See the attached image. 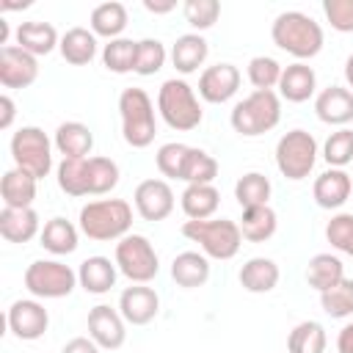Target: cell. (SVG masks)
Wrapping results in <instances>:
<instances>
[{"instance_id": "cell-1", "label": "cell", "mask_w": 353, "mask_h": 353, "mask_svg": "<svg viewBox=\"0 0 353 353\" xmlns=\"http://www.w3.org/2000/svg\"><path fill=\"white\" fill-rule=\"evenodd\" d=\"M270 39L279 50L290 52L292 58L298 61H306V58H314L320 50H323V28L320 22H314L309 14L303 11H281L276 19H273V28H270Z\"/></svg>"}, {"instance_id": "cell-2", "label": "cell", "mask_w": 353, "mask_h": 353, "mask_svg": "<svg viewBox=\"0 0 353 353\" xmlns=\"http://www.w3.org/2000/svg\"><path fill=\"white\" fill-rule=\"evenodd\" d=\"M80 232L88 240L105 243V240H121L130 234L132 226V207L124 199H99L88 201L80 210Z\"/></svg>"}, {"instance_id": "cell-3", "label": "cell", "mask_w": 353, "mask_h": 353, "mask_svg": "<svg viewBox=\"0 0 353 353\" xmlns=\"http://www.w3.org/2000/svg\"><path fill=\"white\" fill-rule=\"evenodd\" d=\"M157 113L176 132H190L204 119V110L199 105V97H196L193 85L179 80V77H171V80H165L160 85V91H157Z\"/></svg>"}, {"instance_id": "cell-4", "label": "cell", "mask_w": 353, "mask_h": 353, "mask_svg": "<svg viewBox=\"0 0 353 353\" xmlns=\"http://www.w3.org/2000/svg\"><path fill=\"white\" fill-rule=\"evenodd\" d=\"M119 116H121V135L132 149H146L157 135V119L152 97L143 88H124L119 94Z\"/></svg>"}, {"instance_id": "cell-5", "label": "cell", "mask_w": 353, "mask_h": 353, "mask_svg": "<svg viewBox=\"0 0 353 353\" xmlns=\"http://www.w3.org/2000/svg\"><path fill=\"white\" fill-rule=\"evenodd\" d=\"M281 119V99L276 91H254L232 108V130L243 138H256L270 132Z\"/></svg>"}, {"instance_id": "cell-6", "label": "cell", "mask_w": 353, "mask_h": 353, "mask_svg": "<svg viewBox=\"0 0 353 353\" xmlns=\"http://www.w3.org/2000/svg\"><path fill=\"white\" fill-rule=\"evenodd\" d=\"M182 234L193 243H199L201 254L210 259H232L240 245H243V234L237 221L229 218H207V221H185L182 223Z\"/></svg>"}, {"instance_id": "cell-7", "label": "cell", "mask_w": 353, "mask_h": 353, "mask_svg": "<svg viewBox=\"0 0 353 353\" xmlns=\"http://www.w3.org/2000/svg\"><path fill=\"white\" fill-rule=\"evenodd\" d=\"M317 163V141L306 130H290L276 143V168L281 176L298 182L312 174Z\"/></svg>"}, {"instance_id": "cell-8", "label": "cell", "mask_w": 353, "mask_h": 353, "mask_svg": "<svg viewBox=\"0 0 353 353\" xmlns=\"http://www.w3.org/2000/svg\"><path fill=\"white\" fill-rule=\"evenodd\" d=\"M11 157L17 168L33 174L36 179H44L52 171V143L39 127H19L11 135Z\"/></svg>"}, {"instance_id": "cell-9", "label": "cell", "mask_w": 353, "mask_h": 353, "mask_svg": "<svg viewBox=\"0 0 353 353\" xmlns=\"http://www.w3.org/2000/svg\"><path fill=\"white\" fill-rule=\"evenodd\" d=\"M116 268L132 284H149L160 273V259L143 234H127L116 243Z\"/></svg>"}, {"instance_id": "cell-10", "label": "cell", "mask_w": 353, "mask_h": 353, "mask_svg": "<svg viewBox=\"0 0 353 353\" xmlns=\"http://www.w3.org/2000/svg\"><path fill=\"white\" fill-rule=\"evenodd\" d=\"M25 287L33 298H66L77 287V273L58 259H36L25 270Z\"/></svg>"}, {"instance_id": "cell-11", "label": "cell", "mask_w": 353, "mask_h": 353, "mask_svg": "<svg viewBox=\"0 0 353 353\" xmlns=\"http://www.w3.org/2000/svg\"><path fill=\"white\" fill-rule=\"evenodd\" d=\"M6 323H8V331L22 339V342H33L39 336H44L47 325H50V314L47 309L33 301V298H22V301H14L8 306V314H6Z\"/></svg>"}, {"instance_id": "cell-12", "label": "cell", "mask_w": 353, "mask_h": 353, "mask_svg": "<svg viewBox=\"0 0 353 353\" xmlns=\"http://www.w3.org/2000/svg\"><path fill=\"white\" fill-rule=\"evenodd\" d=\"M88 336L102 347V350H116L124 345L127 339V320L121 317L119 309L108 306V303H99L88 312Z\"/></svg>"}, {"instance_id": "cell-13", "label": "cell", "mask_w": 353, "mask_h": 353, "mask_svg": "<svg viewBox=\"0 0 353 353\" xmlns=\"http://www.w3.org/2000/svg\"><path fill=\"white\" fill-rule=\"evenodd\" d=\"M39 77L36 55L19 50L17 44L0 47V83L3 88H28Z\"/></svg>"}, {"instance_id": "cell-14", "label": "cell", "mask_w": 353, "mask_h": 353, "mask_svg": "<svg viewBox=\"0 0 353 353\" xmlns=\"http://www.w3.org/2000/svg\"><path fill=\"white\" fill-rule=\"evenodd\" d=\"M135 210L143 221H165L174 212V190L165 179H143L135 188Z\"/></svg>"}, {"instance_id": "cell-15", "label": "cell", "mask_w": 353, "mask_h": 353, "mask_svg": "<svg viewBox=\"0 0 353 353\" xmlns=\"http://www.w3.org/2000/svg\"><path fill=\"white\" fill-rule=\"evenodd\" d=\"M240 88V69L234 63H215L207 66L199 77V97L210 105L229 102Z\"/></svg>"}, {"instance_id": "cell-16", "label": "cell", "mask_w": 353, "mask_h": 353, "mask_svg": "<svg viewBox=\"0 0 353 353\" xmlns=\"http://www.w3.org/2000/svg\"><path fill=\"white\" fill-rule=\"evenodd\" d=\"M119 312L130 325H146V323H152L157 317L160 298H157V292L152 287L135 284V287H127L119 295Z\"/></svg>"}, {"instance_id": "cell-17", "label": "cell", "mask_w": 353, "mask_h": 353, "mask_svg": "<svg viewBox=\"0 0 353 353\" xmlns=\"http://www.w3.org/2000/svg\"><path fill=\"white\" fill-rule=\"evenodd\" d=\"M314 113L323 124H350L353 121V91L345 85H328L314 99Z\"/></svg>"}, {"instance_id": "cell-18", "label": "cell", "mask_w": 353, "mask_h": 353, "mask_svg": "<svg viewBox=\"0 0 353 353\" xmlns=\"http://www.w3.org/2000/svg\"><path fill=\"white\" fill-rule=\"evenodd\" d=\"M350 193H353V179L342 168L323 171L312 188V196H314L317 207H323V210H339L350 199Z\"/></svg>"}, {"instance_id": "cell-19", "label": "cell", "mask_w": 353, "mask_h": 353, "mask_svg": "<svg viewBox=\"0 0 353 353\" xmlns=\"http://www.w3.org/2000/svg\"><path fill=\"white\" fill-rule=\"evenodd\" d=\"M0 234L8 243H30L36 234H41V221L33 207L14 210L3 207L0 210Z\"/></svg>"}, {"instance_id": "cell-20", "label": "cell", "mask_w": 353, "mask_h": 353, "mask_svg": "<svg viewBox=\"0 0 353 353\" xmlns=\"http://www.w3.org/2000/svg\"><path fill=\"white\" fill-rule=\"evenodd\" d=\"M119 268L108 256H88L77 268V284L91 295H105L116 287Z\"/></svg>"}, {"instance_id": "cell-21", "label": "cell", "mask_w": 353, "mask_h": 353, "mask_svg": "<svg viewBox=\"0 0 353 353\" xmlns=\"http://www.w3.org/2000/svg\"><path fill=\"white\" fill-rule=\"evenodd\" d=\"M52 146L66 157V160H85L94 146V132L83 121H63L55 130Z\"/></svg>"}, {"instance_id": "cell-22", "label": "cell", "mask_w": 353, "mask_h": 353, "mask_svg": "<svg viewBox=\"0 0 353 353\" xmlns=\"http://www.w3.org/2000/svg\"><path fill=\"white\" fill-rule=\"evenodd\" d=\"M36 176L22 171V168H8L0 179V196H3V207H14V210H25L33 207L36 199Z\"/></svg>"}, {"instance_id": "cell-23", "label": "cell", "mask_w": 353, "mask_h": 353, "mask_svg": "<svg viewBox=\"0 0 353 353\" xmlns=\"http://www.w3.org/2000/svg\"><path fill=\"white\" fill-rule=\"evenodd\" d=\"M317 88V74L309 63L295 61L290 66H284L281 80H279V94L287 102H306Z\"/></svg>"}, {"instance_id": "cell-24", "label": "cell", "mask_w": 353, "mask_h": 353, "mask_svg": "<svg viewBox=\"0 0 353 353\" xmlns=\"http://www.w3.org/2000/svg\"><path fill=\"white\" fill-rule=\"evenodd\" d=\"M61 44L58 39V30L50 25V22H41V19H30V22H22L17 28V47L30 52V55H50L55 47Z\"/></svg>"}, {"instance_id": "cell-25", "label": "cell", "mask_w": 353, "mask_h": 353, "mask_svg": "<svg viewBox=\"0 0 353 353\" xmlns=\"http://www.w3.org/2000/svg\"><path fill=\"white\" fill-rule=\"evenodd\" d=\"M207 52H210V47L201 33H185L171 47V63L179 74H193L207 61Z\"/></svg>"}, {"instance_id": "cell-26", "label": "cell", "mask_w": 353, "mask_h": 353, "mask_svg": "<svg viewBox=\"0 0 353 353\" xmlns=\"http://www.w3.org/2000/svg\"><path fill=\"white\" fill-rule=\"evenodd\" d=\"M171 279L185 287V290H193V287H204L207 279H210V256L199 254V251H182L174 256L171 262Z\"/></svg>"}, {"instance_id": "cell-27", "label": "cell", "mask_w": 353, "mask_h": 353, "mask_svg": "<svg viewBox=\"0 0 353 353\" xmlns=\"http://www.w3.org/2000/svg\"><path fill=\"white\" fill-rule=\"evenodd\" d=\"M240 284H243V290H248V292H254V295H262V292H270L276 284H279V279H281V270H279V265L273 262V259H268V256H251L243 268H240Z\"/></svg>"}, {"instance_id": "cell-28", "label": "cell", "mask_w": 353, "mask_h": 353, "mask_svg": "<svg viewBox=\"0 0 353 353\" xmlns=\"http://www.w3.org/2000/svg\"><path fill=\"white\" fill-rule=\"evenodd\" d=\"M61 55L66 63L72 66H85L94 61L97 55V36L88 30V28H69L63 36H61V44H58Z\"/></svg>"}, {"instance_id": "cell-29", "label": "cell", "mask_w": 353, "mask_h": 353, "mask_svg": "<svg viewBox=\"0 0 353 353\" xmlns=\"http://www.w3.org/2000/svg\"><path fill=\"white\" fill-rule=\"evenodd\" d=\"M179 199H182V210L188 221H207L215 215L221 204V193L215 185H188Z\"/></svg>"}, {"instance_id": "cell-30", "label": "cell", "mask_w": 353, "mask_h": 353, "mask_svg": "<svg viewBox=\"0 0 353 353\" xmlns=\"http://www.w3.org/2000/svg\"><path fill=\"white\" fill-rule=\"evenodd\" d=\"M237 226H240V234L248 243H265V240H270L276 234L279 218H276V210L270 204L248 207V210H243V218L237 221Z\"/></svg>"}, {"instance_id": "cell-31", "label": "cell", "mask_w": 353, "mask_h": 353, "mask_svg": "<svg viewBox=\"0 0 353 353\" xmlns=\"http://www.w3.org/2000/svg\"><path fill=\"white\" fill-rule=\"evenodd\" d=\"M77 237H80L77 226H74L72 221L61 218V215L50 218V221L44 223L41 234H39V240H41L44 251H50V254H55V256L72 254V251L77 248Z\"/></svg>"}, {"instance_id": "cell-32", "label": "cell", "mask_w": 353, "mask_h": 353, "mask_svg": "<svg viewBox=\"0 0 353 353\" xmlns=\"http://www.w3.org/2000/svg\"><path fill=\"white\" fill-rule=\"evenodd\" d=\"M345 279V265L339 256L334 254H314L309 259V268H306V281L312 290L317 292H325L331 290L334 284H339Z\"/></svg>"}, {"instance_id": "cell-33", "label": "cell", "mask_w": 353, "mask_h": 353, "mask_svg": "<svg viewBox=\"0 0 353 353\" xmlns=\"http://www.w3.org/2000/svg\"><path fill=\"white\" fill-rule=\"evenodd\" d=\"M127 28V8L116 0L110 3H99L94 11H91V33L94 36H105V39H121Z\"/></svg>"}, {"instance_id": "cell-34", "label": "cell", "mask_w": 353, "mask_h": 353, "mask_svg": "<svg viewBox=\"0 0 353 353\" xmlns=\"http://www.w3.org/2000/svg\"><path fill=\"white\" fill-rule=\"evenodd\" d=\"M325 347H328V336H325L323 323H317V320L298 323L287 336L290 353H325Z\"/></svg>"}, {"instance_id": "cell-35", "label": "cell", "mask_w": 353, "mask_h": 353, "mask_svg": "<svg viewBox=\"0 0 353 353\" xmlns=\"http://www.w3.org/2000/svg\"><path fill=\"white\" fill-rule=\"evenodd\" d=\"M58 188L66 196H91V182H88V157L85 160H61L55 168Z\"/></svg>"}, {"instance_id": "cell-36", "label": "cell", "mask_w": 353, "mask_h": 353, "mask_svg": "<svg viewBox=\"0 0 353 353\" xmlns=\"http://www.w3.org/2000/svg\"><path fill=\"white\" fill-rule=\"evenodd\" d=\"M270 190H273L270 188V179L265 174H259V171H248V174H243L234 182V199H237V204L243 210H248V207H265L268 199H270Z\"/></svg>"}, {"instance_id": "cell-37", "label": "cell", "mask_w": 353, "mask_h": 353, "mask_svg": "<svg viewBox=\"0 0 353 353\" xmlns=\"http://www.w3.org/2000/svg\"><path fill=\"white\" fill-rule=\"evenodd\" d=\"M135 58H138V41L132 39H113L102 50V63L113 74L135 72Z\"/></svg>"}, {"instance_id": "cell-38", "label": "cell", "mask_w": 353, "mask_h": 353, "mask_svg": "<svg viewBox=\"0 0 353 353\" xmlns=\"http://www.w3.org/2000/svg\"><path fill=\"white\" fill-rule=\"evenodd\" d=\"M320 306L328 317L334 320H342V317H350L353 314V279H342L339 284H334L331 290L320 292Z\"/></svg>"}, {"instance_id": "cell-39", "label": "cell", "mask_w": 353, "mask_h": 353, "mask_svg": "<svg viewBox=\"0 0 353 353\" xmlns=\"http://www.w3.org/2000/svg\"><path fill=\"white\" fill-rule=\"evenodd\" d=\"M190 149H193V146H188V143H176V141L163 143V146L157 149V154H154L160 174L168 176V179H182V176H185L188 157H190Z\"/></svg>"}, {"instance_id": "cell-40", "label": "cell", "mask_w": 353, "mask_h": 353, "mask_svg": "<svg viewBox=\"0 0 353 353\" xmlns=\"http://www.w3.org/2000/svg\"><path fill=\"white\" fill-rule=\"evenodd\" d=\"M88 182H91V196L110 193L119 185V165L110 157H88Z\"/></svg>"}, {"instance_id": "cell-41", "label": "cell", "mask_w": 353, "mask_h": 353, "mask_svg": "<svg viewBox=\"0 0 353 353\" xmlns=\"http://www.w3.org/2000/svg\"><path fill=\"white\" fill-rule=\"evenodd\" d=\"M323 160L331 168H345L353 163V130L342 127L336 132H331L323 143Z\"/></svg>"}, {"instance_id": "cell-42", "label": "cell", "mask_w": 353, "mask_h": 353, "mask_svg": "<svg viewBox=\"0 0 353 353\" xmlns=\"http://www.w3.org/2000/svg\"><path fill=\"white\" fill-rule=\"evenodd\" d=\"M281 63L270 55H256L248 61V80L256 91H273L281 80Z\"/></svg>"}, {"instance_id": "cell-43", "label": "cell", "mask_w": 353, "mask_h": 353, "mask_svg": "<svg viewBox=\"0 0 353 353\" xmlns=\"http://www.w3.org/2000/svg\"><path fill=\"white\" fill-rule=\"evenodd\" d=\"M218 176V160L212 154H207L204 149H190L188 165H185V176L182 182L188 185H212V179Z\"/></svg>"}, {"instance_id": "cell-44", "label": "cell", "mask_w": 353, "mask_h": 353, "mask_svg": "<svg viewBox=\"0 0 353 353\" xmlns=\"http://www.w3.org/2000/svg\"><path fill=\"white\" fill-rule=\"evenodd\" d=\"M165 63V47L160 39H141L138 41V58H135V74L152 77Z\"/></svg>"}, {"instance_id": "cell-45", "label": "cell", "mask_w": 353, "mask_h": 353, "mask_svg": "<svg viewBox=\"0 0 353 353\" xmlns=\"http://www.w3.org/2000/svg\"><path fill=\"white\" fill-rule=\"evenodd\" d=\"M182 14H185V19H188L190 28L207 30V28H212V25L218 22V17H221V3H218V0H188V3L182 6Z\"/></svg>"}, {"instance_id": "cell-46", "label": "cell", "mask_w": 353, "mask_h": 353, "mask_svg": "<svg viewBox=\"0 0 353 353\" xmlns=\"http://www.w3.org/2000/svg\"><path fill=\"white\" fill-rule=\"evenodd\" d=\"M325 237L336 251L353 256V215L350 212H336L325 223Z\"/></svg>"}, {"instance_id": "cell-47", "label": "cell", "mask_w": 353, "mask_h": 353, "mask_svg": "<svg viewBox=\"0 0 353 353\" xmlns=\"http://www.w3.org/2000/svg\"><path fill=\"white\" fill-rule=\"evenodd\" d=\"M323 14L339 33H353V0H323Z\"/></svg>"}, {"instance_id": "cell-48", "label": "cell", "mask_w": 353, "mask_h": 353, "mask_svg": "<svg viewBox=\"0 0 353 353\" xmlns=\"http://www.w3.org/2000/svg\"><path fill=\"white\" fill-rule=\"evenodd\" d=\"M102 347L91 339V336H74V339H69L66 345H63V350L61 353H99Z\"/></svg>"}, {"instance_id": "cell-49", "label": "cell", "mask_w": 353, "mask_h": 353, "mask_svg": "<svg viewBox=\"0 0 353 353\" xmlns=\"http://www.w3.org/2000/svg\"><path fill=\"white\" fill-rule=\"evenodd\" d=\"M0 110H3V116H0V127H3V130H8V127H11V121H14V113H17L14 99H11L8 94H3V97H0Z\"/></svg>"}, {"instance_id": "cell-50", "label": "cell", "mask_w": 353, "mask_h": 353, "mask_svg": "<svg viewBox=\"0 0 353 353\" xmlns=\"http://www.w3.org/2000/svg\"><path fill=\"white\" fill-rule=\"evenodd\" d=\"M336 350L339 353H353V323L342 325V331L336 336Z\"/></svg>"}, {"instance_id": "cell-51", "label": "cell", "mask_w": 353, "mask_h": 353, "mask_svg": "<svg viewBox=\"0 0 353 353\" xmlns=\"http://www.w3.org/2000/svg\"><path fill=\"white\" fill-rule=\"evenodd\" d=\"M143 8H146L149 14H168V11H174V8H176V3H174V0H168V3H154V0H143Z\"/></svg>"}, {"instance_id": "cell-52", "label": "cell", "mask_w": 353, "mask_h": 353, "mask_svg": "<svg viewBox=\"0 0 353 353\" xmlns=\"http://www.w3.org/2000/svg\"><path fill=\"white\" fill-rule=\"evenodd\" d=\"M345 80H347V85H350V91H353V52H350L347 61H345Z\"/></svg>"}, {"instance_id": "cell-53", "label": "cell", "mask_w": 353, "mask_h": 353, "mask_svg": "<svg viewBox=\"0 0 353 353\" xmlns=\"http://www.w3.org/2000/svg\"><path fill=\"white\" fill-rule=\"evenodd\" d=\"M6 39H8V22L0 19V44H3V47H6Z\"/></svg>"}]
</instances>
